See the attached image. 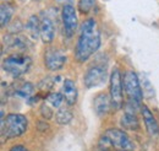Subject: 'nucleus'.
<instances>
[{
	"instance_id": "obj_1",
	"label": "nucleus",
	"mask_w": 159,
	"mask_h": 151,
	"mask_svg": "<svg viewBox=\"0 0 159 151\" xmlns=\"http://www.w3.org/2000/svg\"><path fill=\"white\" fill-rule=\"evenodd\" d=\"M100 47V32L94 19L86 20L81 26L80 37L75 49V57L83 63L92 57Z\"/></svg>"
},
{
	"instance_id": "obj_2",
	"label": "nucleus",
	"mask_w": 159,
	"mask_h": 151,
	"mask_svg": "<svg viewBox=\"0 0 159 151\" xmlns=\"http://www.w3.org/2000/svg\"><path fill=\"white\" fill-rule=\"evenodd\" d=\"M28 120L27 118L20 113H10L4 117V112L1 111V141L5 139H15L21 136L27 130Z\"/></svg>"
},
{
	"instance_id": "obj_3",
	"label": "nucleus",
	"mask_w": 159,
	"mask_h": 151,
	"mask_svg": "<svg viewBox=\"0 0 159 151\" xmlns=\"http://www.w3.org/2000/svg\"><path fill=\"white\" fill-rule=\"evenodd\" d=\"M31 65H32V59L28 56L21 53L10 56L2 61V69L14 77H20L25 75L30 70Z\"/></svg>"
},
{
	"instance_id": "obj_4",
	"label": "nucleus",
	"mask_w": 159,
	"mask_h": 151,
	"mask_svg": "<svg viewBox=\"0 0 159 151\" xmlns=\"http://www.w3.org/2000/svg\"><path fill=\"white\" fill-rule=\"evenodd\" d=\"M122 85L129 101L139 106L143 100V90L141 89L137 74L132 70H126L122 75Z\"/></svg>"
},
{
	"instance_id": "obj_5",
	"label": "nucleus",
	"mask_w": 159,
	"mask_h": 151,
	"mask_svg": "<svg viewBox=\"0 0 159 151\" xmlns=\"http://www.w3.org/2000/svg\"><path fill=\"white\" fill-rule=\"evenodd\" d=\"M104 135L108 138L113 149L118 151H132L135 149L134 143L131 141L130 136L121 129L118 128H109L107 129Z\"/></svg>"
},
{
	"instance_id": "obj_6",
	"label": "nucleus",
	"mask_w": 159,
	"mask_h": 151,
	"mask_svg": "<svg viewBox=\"0 0 159 151\" xmlns=\"http://www.w3.org/2000/svg\"><path fill=\"white\" fill-rule=\"evenodd\" d=\"M122 90H124L122 76L120 74L119 69H114L110 75V80H109V91H110L113 108L115 110H119L122 107V102H124Z\"/></svg>"
},
{
	"instance_id": "obj_7",
	"label": "nucleus",
	"mask_w": 159,
	"mask_h": 151,
	"mask_svg": "<svg viewBox=\"0 0 159 151\" xmlns=\"http://www.w3.org/2000/svg\"><path fill=\"white\" fill-rule=\"evenodd\" d=\"M107 79V69L103 65H93L88 68L86 74L83 76V82L87 89H92L96 86L102 85Z\"/></svg>"
},
{
	"instance_id": "obj_8",
	"label": "nucleus",
	"mask_w": 159,
	"mask_h": 151,
	"mask_svg": "<svg viewBox=\"0 0 159 151\" xmlns=\"http://www.w3.org/2000/svg\"><path fill=\"white\" fill-rule=\"evenodd\" d=\"M61 19L64 23V31L66 33V36L71 37L76 28H77V15H76V9L71 5V4H66L62 7V12H61Z\"/></svg>"
},
{
	"instance_id": "obj_9",
	"label": "nucleus",
	"mask_w": 159,
	"mask_h": 151,
	"mask_svg": "<svg viewBox=\"0 0 159 151\" xmlns=\"http://www.w3.org/2000/svg\"><path fill=\"white\" fill-rule=\"evenodd\" d=\"M65 63H66V56L61 51L55 49V48L47 49L44 54V64L47 69L52 71H58L60 69H62Z\"/></svg>"
},
{
	"instance_id": "obj_10",
	"label": "nucleus",
	"mask_w": 159,
	"mask_h": 151,
	"mask_svg": "<svg viewBox=\"0 0 159 151\" xmlns=\"http://www.w3.org/2000/svg\"><path fill=\"white\" fill-rule=\"evenodd\" d=\"M139 107L137 105L132 103V102H127L126 103V108L125 112L122 114L121 119H120V124L124 129H129V130H137L139 128V118L136 115V112L134 108Z\"/></svg>"
},
{
	"instance_id": "obj_11",
	"label": "nucleus",
	"mask_w": 159,
	"mask_h": 151,
	"mask_svg": "<svg viewBox=\"0 0 159 151\" xmlns=\"http://www.w3.org/2000/svg\"><path fill=\"white\" fill-rule=\"evenodd\" d=\"M113 108V103H111V98L107 94L102 92L97 95L94 98V112L98 117H104L109 113Z\"/></svg>"
},
{
	"instance_id": "obj_12",
	"label": "nucleus",
	"mask_w": 159,
	"mask_h": 151,
	"mask_svg": "<svg viewBox=\"0 0 159 151\" xmlns=\"http://www.w3.org/2000/svg\"><path fill=\"white\" fill-rule=\"evenodd\" d=\"M141 113L143 117L147 132L149 133L151 136H158L159 135V124L156 119V117L153 115V113L149 111V108L144 105L141 106Z\"/></svg>"
},
{
	"instance_id": "obj_13",
	"label": "nucleus",
	"mask_w": 159,
	"mask_h": 151,
	"mask_svg": "<svg viewBox=\"0 0 159 151\" xmlns=\"http://www.w3.org/2000/svg\"><path fill=\"white\" fill-rule=\"evenodd\" d=\"M62 96L64 101L69 106H74L77 102V87L75 82L70 79H66L62 85Z\"/></svg>"
},
{
	"instance_id": "obj_14",
	"label": "nucleus",
	"mask_w": 159,
	"mask_h": 151,
	"mask_svg": "<svg viewBox=\"0 0 159 151\" xmlns=\"http://www.w3.org/2000/svg\"><path fill=\"white\" fill-rule=\"evenodd\" d=\"M39 36L40 39L43 41V43H52L54 39V25L48 17H43L40 19L39 25Z\"/></svg>"
},
{
	"instance_id": "obj_15",
	"label": "nucleus",
	"mask_w": 159,
	"mask_h": 151,
	"mask_svg": "<svg viewBox=\"0 0 159 151\" xmlns=\"http://www.w3.org/2000/svg\"><path fill=\"white\" fill-rule=\"evenodd\" d=\"M39 25H40V20H38L37 16H31L27 23H26V30L30 35V37L32 39H37L39 36Z\"/></svg>"
},
{
	"instance_id": "obj_16",
	"label": "nucleus",
	"mask_w": 159,
	"mask_h": 151,
	"mask_svg": "<svg viewBox=\"0 0 159 151\" xmlns=\"http://www.w3.org/2000/svg\"><path fill=\"white\" fill-rule=\"evenodd\" d=\"M14 15V6L10 4H1L0 7V23L1 27H5Z\"/></svg>"
},
{
	"instance_id": "obj_17",
	"label": "nucleus",
	"mask_w": 159,
	"mask_h": 151,
	"mask_svg": "<svg viewBox=\"0 0 159 151\" xmlns=\"http://www.w3.org/2000/svg\"><path fill=\"white\" fill-rule=\"evenodd\" d=\"M72 112L67 108H59L55 113V120L60 125H66L72 120Z\"/></svg>"
},
{
	"instance_id": "obj_18",
	"label": "nucleus",
	"mask_w": 159,
	"mask_h": 151,
	"mask_svg": "<svg viewBox=\"0 0 159 151\" xmlns=\"http://www.w3.org/2000/svg\"><path fill=\"white\" fill-rule=\"evenodd\" d=\"M33 92H34V86L31 82H23L21 86H17V89H15V95L22 98H30Z\"/></svg>"
},
{
	"instance_id": "obj_19",
	"label": "nucleus",
	"mask_w": 159,
	"mask_h": 151,
	"mask_svg": "<svg viewBox=\"0 0 159 151\" xmlns=\"http://www.w3.org/2000/svg\"><path fill=\"white\" fill-rule=\"evenodd\" d=\"M62 101H64V96H62V94H59V92H52V94L47 96V102L54 108H59L61 103H62Z\"/></svg>"
},
{
	"instance_id": "obj_20",
	"label": "nucleus",
	"mask_w": 159,
	"mask_h": 151,
	"mask_svg": "<svg viewBox=\"0 0 159 151\" xmlns=\"http://www.w3.org/2000/svg\"><path fill=\"white\" fill-rule=\"evenodd\" d=\"M96 0H79L77 10L81 14H88L94 7Z\"/></svg>"
},
{
	"instance_id": "obj_21",
	"label": "nucleus",
	"mask_w": 159,
	"mask_h": 151,
	"mask_svg": "<svg viewBox=\"0 0 159 151\" xmlns=\"http://www.w3.org/2000/svg\"><path fill=\"white\" fill-rule=\"evenodd\" d=\"M40 115L44 118V119H52L53 117H54V112H53V110L49 107V103L48 102H44V103H42V106H40Z\"/></svg>"
},
{
	"instance_id": "obj_22",
	"label": "nucleus",
	"mask_w": 159,
	"mask_h": 151,
	"mask_svg": "<svg viewBox=\"0 0 159 151\" xmlns=\"http://www.w3.org/2000/svg\"><path fill=\"white\" fill-rule=\"evenodd\" d=\"M10 151H30L26 146H23V145H15V146H12Z\"/></svg>"
},
{
	"instance_id": "obj_23",
	"label": "nucleus",
	"mask_w": 159,
	"mask_h": 151,
	"mask_svg": "<svg viewBox=\"0 0 159 151\" xmlns=\"http://www.w3.org/2000/svg\"><path fill=\"white\" fill-rule=\"evenodd\" d=\"M55 1H57V2H60V4H64V5L72 2V0H55Z\"/></svg>"
}]
</instances>
